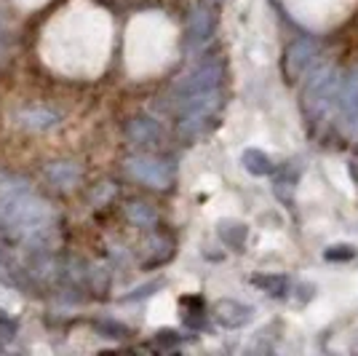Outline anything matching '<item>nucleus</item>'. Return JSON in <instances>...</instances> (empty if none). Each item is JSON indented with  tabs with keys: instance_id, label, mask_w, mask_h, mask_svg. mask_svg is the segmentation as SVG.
Wrapping results in <instances>:
<instances>
[{
	"instance_id": "11",
	"label": "nucleus",
	"mask_w": 358,
	"mask_h": 356,
	"mask_svg": "<svg viewBox=\"0 0 358 356\" xmlns=\"http://www.w3.org/2000/svg\"><path fill=\"white\" fill-rule=\"evenodd\" d=\"M19 121L24 129H32V132H41V129H51L59 123V113L51 110V107H27L19 113Z\"/></svg>"
},
{
	"instance_id": "2",
	"label": "nucleus",
	"mask_w": 358,
	"mask_h": 356,
	"mask_svg": "<svg viewBox=\"0 0 358 356\" xmlns=\"http://www.w3.org/2000/svg\"><path fill=\"white\" fill-rule=\"evenodd\" d=\"M337 94H340V73H337V67H331V64H324V67H318L310 73L308 78V86H305V107H308V113H324L329 107L331 100H337Z\"/></svg>"
},
{
	"instance_id": "10",
	"label": "nucleus",
	"mask_w": 358,
	"mask_h": 356,
	"mask_svg": "<svg viewBox=\"0 0 358 356\" xmlns=\"http://www.w3.org/2000/svg\"><path fill=\"white\" fill-rule=\"evenodd\" d=\"M80 174H83V172H80V166L73 163V161H57L45 169V179H48L57 191H67V188L78 185Z\"/></svg>"
},
{
	"instance_id": "12",
	"label": "nucleus",
	"mask_w": 358,
	"mask_h": 356,
	"mask_svg": "<svg viewBox=\"0 0 358 356\" xmlns=\"http://www.w3.org/2000/svg\"><path fill=\"white\" fill-rule=\"evenodd\" d=\"M241 163H243V169H246V172H252L254 177H268V174H273V172H275V163H273V158H270L268 153H262V150H257V148L243 150Z\"/></svg>"
},
{
	"instance_id": "13",
	"label": "nucleus",
	"mask_w": 358,
	"mask_h": 356,
	"mask_svg": "<svg viewBox=\"0 0 358 356\" xmlns=\"http://www.w3.org/2000/svg\"><path fill=\"white\" fill-rule=\"evenodd\" d=\"M246 236H249V225L246 223H238V220H222L220 223V238L230 249L241 252L243 244H246Z\"/></svg>"
},
{
	"instance_id": "1",
	"label": "nucleus",
	"mask_w": 358,
	"mask_h": 356,
	"mask_svg": "<svg viewBox=\"0 0 358 356\" xmlns=\"http://www.w3.org/2000/svg\"><path fill=\"white\" fill-rule=\"evenodd\" d=\"M220 89L203 91V94H193V97H185L179 107H182V116H179L177 132L187 139H193L198 134H203L214 123V116L220 110Z\"/></svg>"
},
{
	"instance_id": "4",
	"label": "nucleus",
	"mask_w": 358,
	"mask_h": 356,
	"mask_svg": "<svg viewBox=\"0 0 358 356\" xmlns=\"http://www.w3.org/2000/svg\"><path fill=\"white\" fill-rule=\"evenodd\" d=\"M318 57V43L308 35H299L297 41L286 46L284 51V75L289 83H297L302 75L308 73V67Z\"/></svg>"
},
{
	"instance_id": "15",
	"label": "nucleus",
	"mask_w": 358,
	"mask_h": 356,
	"mask_svg": "<svg viewBox=\"0 0 358 356\" xmlns=\"http://www.w3.org/2000/svg\"><path fill=\"white\" fill-rule=\"evenodd\" d=\"M126 214H129V220L136 225H155V212H152L148 204H129V207H126Z\"/></svg>"
},
{
	"instance_id": "19",
	"label": "nucleus",
	"mask_w": 358,
	"mask_h": 356,
	"mask_svg": "<svg viewBox=\"0 0 358 356\" xmlns=\"http://www.w3.org/2000/svg\"><path fill=\"white\" fill-rule=\"evenodd\" d=\"M0 41H3V22H0Z\"/></svg>"
},
{
	"instance_id": "8",
	"label": "nucleus",
	"mask_w": 358,
	"mask_h": 356,
	"mask_svg": "<svg viewBox=\"0 0 358 356\" xmlns=\"http://www.w3.org/2000/svg\"><path fill=\"white\" fill-rule=\"evenodd\" d=\"M214 27H217V19L211 14L206 6H195L190 11V22H187V35H190V43L201 46L206 43L211 35H214Z\"/></svg>"
},
{
	"instance_id": "16",
	"label": "nucleus",
	"mask_w": 358,
	"mask_h": 356,
	"mask_svg": "<svg viewBox=\"0 0 358 356\" xmlns=\"http://www.w3.org/2000/svg\"><path fill=\"white\" fill-rule=\"evenodd\" d=\"M356 254H358V249L350 247V244H334V247H329L327 252H324V257L331 260V263H340V260H353Z\"/></svg>"
},
{
	"instance_id": "7",
	"label": "nucleus",
	"mask_w": 358,
	"mask_h": 356,
	"mask_svg": "<svg viewBox=\"0 0 358 356\" xmlns=\"http://www.w3.org/2000/svg\"><path fill=\"white\" fill-rule=\"evenodd\" d=\"M214 319H217V324L227 327V329H238L254 319V308L243 306L238 300H220L214 306Z\"/></svg>"
},
{
	"instance_id": "14",
	"label": "nucleus",
	"mask_w": 358,
	"mask_h": 356,
	"mask_svg": "<svg viewBox=\"0 0 358 356\" xmlns=\"http://www.w3.org/2000/svg\"><path fill=\"white\" fill-rule=\"evenodd\" d=\"M252 284L259 287V289H265L273 297H284L289 292V279H286L284 273H257Z\"/></svg>"
},
{
	"instance_id": "3",
	"label": "nucleus",
	"mask_w": 358,
	"mask_h": 356,
	"mask_svg": "<svg viewBox=\"0 0 358 356\" xmlns=\"http://www.w3.org/2000/svg\"><path fill=\"white\" fill-rule=\"evenodd\" d=\"M129 174L134 179H139L142 185L155 188V191H169L174 182V169L161 158H150V156H134L126 163Z\"/></svg>"
},
{
	"instance_id": "17",
	"label": "nucleus",
	"mask_w": 358,
	"mask_h": 356,
	"mask_svg": "<svg viewBox=\"0 0 358 356\" xmlns=\"http://www.w3.org/2000/svg\"><path fill=\"white\" fill-rule=\"evenodd\" d=\"M14 335H16V322L8 319V313L0 311V343L14 341Z\"/></svg>"
},
{
	"instance_id": "18",
	"label": "nucleus",
	"mask_w": 358,
	"mask_h": 356,
	"mask_svg": "<svg viewBox=\"0 0 358 356\" xmlns=\"http://www.w3.org/2000/svg\"><path fill=\"white\" fill-rule=\"evenodd\" d=\"M96 329L105 332V338H126V335H129V329L123 324H118V322H99Z\"/></svg>"
},
{
	"instance_id": "6",
	"label": "nucleus",
	"mask_w": 358,
	"mask_h": 356,
	"mask_svg": "<svg viewBox=\"0 0 358 356\" xmlns=\"http://www.w3.org/2000/svg\"><path fill=\"white\" fill-rule=\"evenodd\" d=\"M337 104H340V116H343L345 126L358 132V67L350 70V75L345 78V83L340 86Z\"/></svg>"
},
{
	"instance_id": "9",
	"label": "nucleus",
	"mask_w": 358,
	"mask_h": 356,
	"mask_svg": "<svg viewBox=\"0 0 358 356\" xmlns=\"http://www.w3.org/2000/svg\"><path fill=\"white\" fill-rule=\"evenodd\" d=\"M126 134H129V139L134 142V145H142V148H150V145H158L161 142V126L155 123L152 118H145V116H139V118H131L129 121V126H126Z\"/></svg>"
},
{
	"instance_id": "5",
	"label": "nucleus",
	"mask_w": 358,
	"mask_h": 356,
	"mask_svg": "<svg viewBox=\"0 0 358 356\" xmlns=\"http://www.w3.org/2000/svg\"><path fill=\"white\" fill-rule=\"evenodd\" d=\"M222 81V64L220 62H203L198 64L193 73L185 75V81L179 83V97H193V94H203V91L220 89Z\"/></svg>"
}]
</instances>
